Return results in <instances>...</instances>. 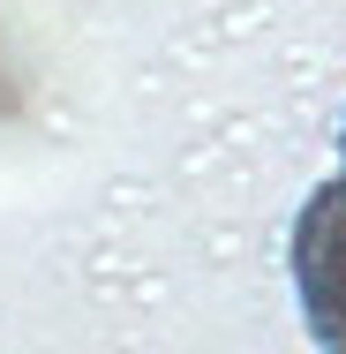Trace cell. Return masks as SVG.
Instances as JSON below:
<instances>
[{
  "label": "cell",
  "instance_id": "2",
  "mask_svg": "<svg viewBox=\"0 0 346 354\" xmlns=\"http://www.w3.org/2000/svg\"><path fill=\"white\" fill-rule=\"evenodd\" d=\"M339 174H346V121H339Z\"/></svg>",
  "mask_w": 346,
  "mask_h": 354
},
{
  "label": "cell",
  "instance_id": "1",
  "mask_svg": "<svg viewBox=\"0 0 346 354\" xmlns=\"http://www.w3.org/2000/svg\"><path fill=\"white\" fill-rule=\"evenodd\" d=\"M286 272H294V301H301L309 339L324 354H346V174L316 181L309 204L294 212Z\"/></svg>",
  "mask_w": 346,
  "mask_h": 354
}]
</instances>
